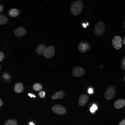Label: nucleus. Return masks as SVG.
<instances>
[{"mask_svg": "<svg viewBox=\"0 0 125 125\" xmlns=\"http://www.w3.org/2000/svg\"><path fill=\"white\" fill-rule=\"evenodd\" d=\"M83 10V2L80 0L74 1L70 6V13L74 16L79 15Z\"/></svg>", "mask_w": 125, "mask_h": 125, "instance_id": "1", "label": "nucleus"}, {"mask_svg": "<svg viewBox=\"0 0 125 125\" xmlns=\"http://www.w3.org/2000/svg\"><path fill=\"white\" fill-rule=\"evenodd\" d=\"M104 30H105V26H104V23L103 21H98L95 25V33L99 36L103 35L104 33Z\"/></svg>", "mask_w": 125, "mask_h": 125, "instance_id": "2", "label": "nucleus"}, {"mask_svg": "<svg viewBox=\"0 0 125 125\" xmlns=\"http://www.w3.org/2000/svg\"><path fill=\"white\" fill-rule=\"evenodd\" d=\"M114 96H115V87L114 86H109L104 92V98L106 100H111Z\"/></svg>", "mask_w": 125, "mask_h": 125, "instance_id": "3", "label": "nucleus"}, {"mask_svg": "<svg viewBox=\"0 0 125 125\" xmlns=\"http://www.w3.org/2000/svg\"><path fill=\"white\" fill-rule=\"evenodd\" d=\"M55 48L53 46H49V47H46L44 53H43V56L44 58L46 59H50V58H53L55 56Z\"/></svg>", "mask_w": 125, "mask_h": 125, "instance_id": "4", "label": "nucleus"}, {"mask_svg": "<svg viewBox=\"0 0 125 125\" xmlns=\"http://www.w3.org/2000/svg\"><path fill=\"white\" fill-rule=\"evenodd\" d=\"M52 111L57 114H64L66 112V109L62 104H55L52 106Z\"/></svg>", "mask_w": 125, "mask_h": 125, "instance_id": "5", "label": "nucleus"}, {"mask_svg": "<svg viewBox=\"0 0 125 125\" xmlns=\"http://www.w3.org/2000/svg\"><path fill=\"white\" fill-rule=\"evenodd\" d=\"M112 45L116 50L121 49V47H122V39H121V37L118 36V35H115L113 37V39H112Z\"/></svg>", "mask_w": 125, "mask_h": 125, "instance_id": "6", "label": "nucleus"}, {"mask_svg": "<svg viewBox=\"0 0 125 125\" xmlns=\"http://www.w3.org/2000/svg\"><path fill=\"white\" fill-rule=\"evenodd\" d=\"M72 74L76 77H81L85 74V69L82 66H75L72 68Z\"/></svg>", "mask_w": 125, "mask_h": 125, "instance_id": "7", "label": "nucleus"}, {"mask_svg": "<svg viewBox=\"0 0 125 125\" xmlns=\"http://www.w3.org/2000/svg\"><path fill=\"white\" fill-rule=\"evenodd\" d=\"M14 33L17 37H22L26 34V29L23 26H20V27H18L14 30Z\"/></svg>", "mask_w": 125, "mask_h": 125, "instance_id": "8", "label": "nucleus"}, {"mask_svg": "<svg viewBox=\"0 0 125 125\" xmlns=\"http://www.w3.org/2000/svg\"><path fill=\"white\" fill-rule=\"evenodd\" d=\"M90 49H91L90 45H89L88 43H86V42H80V43L78 44V50H79L81 53H85V52L89 51Z\"/></svg>", "mask_w": 125, "mask_h": 125, "instance_id": "9", "label": "nucleus"}, {"mask_svg": "<svg viewBox=\"0 0 125 125\" xmlns=\"http://www.w3.org/2000/svg\"><path fill=\"white\" fill-rule=\"evenodd\" d=\"M88 100H89V98H88L87 95H81V96L79 97V101H78L79 105H81V106L85 105V104L88 103Z\"/></svg>", "mask_w": 125, "mask_h": 125, "instance_id": "10", "label": "nucleus"}, {"mask_svg": "<svg viewBox=\"0 0 125 125\" xmlns=\"http://www.w3.org/2000/svg\"><path fill=\"white\" fill-rule=\"evenodd\" d=\"M124 105H125V100H123V99H120V100H117L116 102H114V107L117 109L122 108Z\"/></svg>", "mask_w": 125, "mask_h": 125, "instance_id": "11", "label": "nucleus"}, {"mask_svg": "<svg viewBox=\"0 0 125 125\" xmlns=\"http://www.w3.org/2000/svg\"><path fill=\"white\" fill-rule=\"evenodd\" d=\"M64 97V92L63 91H57L55 94L52 95V99L53 100H56V99H62Z\"/></svg>", "mask_w": 125, "mask_h": 125, "instance_id": "12", "label": "nucleus"}, {"mask_svg": "<svg viewBox=\"0 0 125 125\" xmlns=\"http://www.w3.org/2000/svg\"><path fill=\"white\" fill-rule=\"evenodd\" d=\"M14 90H15L16 93H19V94L21 93V92L23 91V84L21 83V82L17 83V84L15 85V87H14Z\"/></svg>", "mask_w": 125, "mask_h": 125, "instance_id": "13", "label": "nucleus"}, {"mask_svg": "<svg viewBox=\"0 0 125 125\" xmlns=\"http://www.w3.org/2000/svg\"><path fill=\"white\" fill-rule=\"evenodd\" d=\"M45 49H46V47H45L44 44H39V45L37 46V48H36V54L39 55V56H40V55H43Z\"/></svg>", "mask_w": 125, "mask_h": 125, "instance_id": "14", "label": "nucleus"}, {"mask_svg": "<svg viewBox=\"0 0 125 125\" xmlns=\"http://www.w3.org/2000/svg\"><path fill=\"white\" fill-rule=\"evenodd\" d=\"M19 14H20V11H19L18 9H16V8H13V9H11V10L9 11V16H11V17H13V18L18 17Z\"/></svg>", "mask_w": 125, "mask_h": 125, "instance_id": "15", "label": "nucleus"}, {"mask_svg": "<svg viewBox=\"0 0 125 125\" xmlns=\"http://www.w3.org/2000/svg\"><path fill=\"white\" fill-rule=\"evenodd\" d=\"M4 125H18V122L14 119H8V120L5 121Z\"/></svg>", "mask_w": 125, "mask_h": 125, "instance_id": "16", "label": "nucleus"}, {"mask_svg": "<svg viewBox=\"0 0 125 125\" xmlns=\"http://www.w3.org/2000/svg\"><path fill=\"white\" fill-rule=\"evenodd\" d=\"M8 22V19L4 15H0V24H5Z\"/></svg>", "mask_w": 125, "mask_h": 125, "instance_id": "17", "label": "nucleus"}, {"mask_svg": "<svg viewBox=\"0 0 125 125\" xmlns=\"http://www.w3.org/2000/svg\"><path fill=\"white\" fill-rule=\"evenodd\" d=\"M33 89H34L35 91H41V89H42V85H41L40 83H35V84L33 85Z\"/></svg>", "mask_w": 125, "mask_h": 125, "instance_id": "18", "label": "nucleus"}, {"mask_svg": "<svg viewBox=\"0 0 125 125\" xmlns=\"http://www.w3.org/2000/svg\"><path fill=\"white\" fill-rule=\"evenodd\" d=\"M97 110V105L96 104H92V106L90 107V111L91 112H95Z\"/></svg>", "mask_w": 125, "mask_h": 125, "instance_id": "19", "label": "nucleus"}, {"mask_svg": "<svg viewBox=\"0 0 125 125\" xmlns=\"http://www.w3.org/2000/svg\"><path fill=\"white\" fill-rule=\"evenodd\" d=\"M121 68L125 69V58H123L122 61H121Z\"/></svg>", "mask_w": 125, "mask_h": 125, "instance_id": "20", "label": "nucleus"}, {"mask_svg": "<svg viewBox=\"0 0 125 125\" xmlns=\"http://www.w3.org/2000/svg\"><path fill=\"white\" fill-rule=\"evenodd\" d=\"M4 57H5V55H4V53L0 51V62H2V61L4 60Z\"/></svg>", "mask_w": 125, "mask_h": 125, "instance_id": "21", "label": "nucleus"}, {"mask_svg": "<svg viewBox=\"0 0 125 125\" xmlns=\"http://www.w3.org/2000/svg\"><path fill=\"white\" fill-rule=\"evenodd\" d=\"M3 77H5V79H6V80H10V75H9V74H7V73L3 74Z\"/></svg>", "mask_w": 125, "mask_h": 125, "instance_id": "22", "label": "nucleus"}, {"mask_svg": "<svg viewBox=\"0 0 125 125\" xmlns=\"http://www.w3.org/2000/svg\"><path fill=\"white\" fill-rule=\"evenodd\" d=\"M39 96H40L41 98H44V97H45V92L40 91V92H39Z\"/></svg>", "mask_w": 125, "mask_h": 125, "instance_id": "23", "label": "nucleus"}, {"mask_svg": "<svg viewBox=\"0 0 125 125\" xmlns=\"http://www.w3.org/2000/svg\"><path fill=\"white\" fill-rule=\"evenodd\" d=\"M118 125H125V119H122L120 122H119V124Z\"/></svg>", "mask_w": 125, "mask_h": 125, "instance_id": "24", "label": "nucleus"}, {"mask_svg": "<svg viewBox=\"0 0 125 125\" xmlns=\"http://www.w3.org/2000/svg\"><path fill=\"white\" fill-rule=\"evenodd\" d=\"M88 92H89V94H92V93H93V89H92V88H89Z\"/></svg>", "mask_w": 125, "mask_h": 125, "instance_id": "25", "label": "nucleus"}, {"mask_svg": "<svg viewBox=\"0 0 125 125\" xmlns=\"http://www.w3.org/2000/svg\"><path fill=\"white\" fill-rule=\"evenodd\" d=\"M3 10H4V7H3L2 5H0V12H2Z\"/></svg>", "mask_w": 125, "mask_h": 125, "instance_id": "26", "label": "nucleus"}, {"mask_svg": "<svg viewBox=\"0 0 125 125\" xmlns=\"http://www.w3.org/2000/svg\"><path fill=\"white\" fill-rule=\"evenodd\" d=\"M2 105H3V101H2L1 99H0V107H1Z\"/></svg>", "mask_w": 125, "mask_h": 125, "instance_id": "27", "label": "nucleus"}, {"mask_svg": "<svg viewBox=\"0 0 125 125\" xmlns=\"http://www.w3.org/2000/svg\"><path fill=\"white\" fill-rule=\"evenodd\" d=\"M28 96H29V97H32V98H35V96H34V95H32V94H30V93L28 94Z\"/></svg>", "mask_w": 125, "mask_h": 125, "instance_id": "28", "label": "nucleus"}, {"mask_svg": "<svg viewBox=\"0 0 125 125\" xmlns=\"http://www.w3.org/2000/svg\"><path fill=\"white\" fill-rule=\"evenodd\" d=\"M87 25H88V23H87V22H86V23H83V26H87Z\"/></svg>", "mask_w": 125, "mask_h": 125, "instance_id": "29", "label": "nucleus"}, {"mask_svg": "<svg viewBox=\"0 0 125 125\" xmlns=\"http://www.w3.org/2000/svg\"><path fill=\"white\" fill-rule=\"evenodd\" d=\"M29 125H34V123H32V122H29Z\"/></svg>", "mask_w": 125, "mask_h": 125, "instance_id": "30", "label": "nucleus"}, {"mask_svg": "<svg viewBox=\"0 0 125 125\" xmlns=\"http://www.w3.org/2000/svg\"><path fill=\"white\" fill-rule=\"evenodd\" d=\"M0 70H1V65H0Z\"/></svg>", "mask_w": 125, "mask_h": 125, "instance_id": "31", "label": "nucleus"}]
</instances>
